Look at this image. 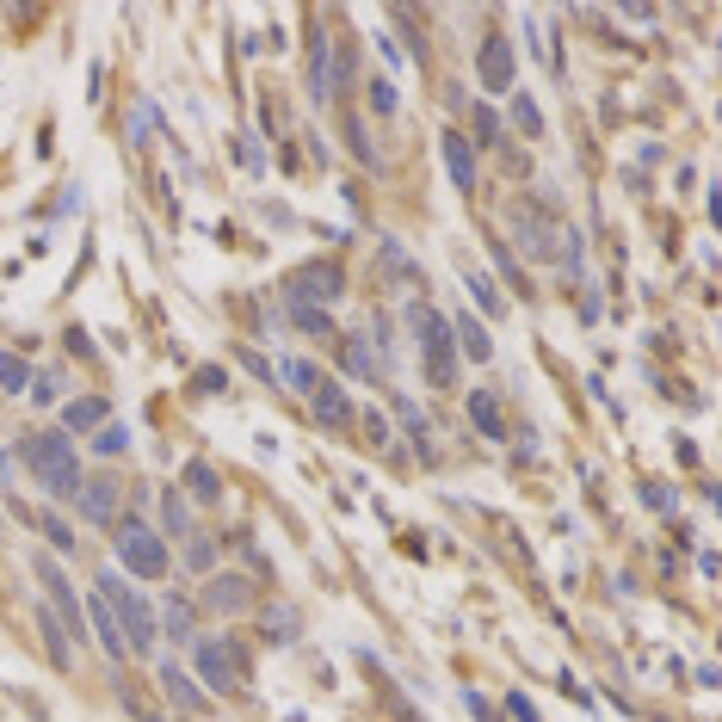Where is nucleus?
Listing matches in <instances>:
<instances>
[{
	"instance_id": "nucleus-1",
	"label": "nucleus",
	"mask_w": 722,
	"mask_h": 722,
	"mask_svg": "<svg viewBox=\"0 0 722 722\" xmlns=\"http://www.w3.org/2000/svg\"><path fill=\"white\" fill-rule=\"evenodd\" d=\"M25 469L38 476L56 500H75L81 494V463H75V439H62V432H31L25 439Z\"/></svg>"
},
{
	"instance_id": "nucleus-2",
	"label": "nucleus",
	"mask_w": 722,
	"mask_h": 722,
	"mask_svg": "<svg viewBox=\"0 0 722 722\" xmlns=\"http://www.w3.org/2000/svg\"><path fill=\"white\" fill-rule=\"evenodd\" d=\"M99 599L118 618L130 655H155V618H149V605L136 599V587H124V574H99Z\"/></svg>"
},
{
	"instance_id": "nucleus-3",
	"label": "nucleus",
	"mask_w": 722,
	"mask_h": 722,
	"mask_svg": "<svg viewBox=\"0 0 722 722\" xmlns=\"http://www.w3.org/2000/svg\"><path fill=\"white\" fill-rule=\"evenodd\" d=\"M414 334H420V365L432 389H451L457 383V340H451V321L439 309H414Z\"/></svg>"
},
{
	"instance_id": "nucleus-4",
	"label": "nucleus",
	"mask_w": 722,
	"mask_h": 722,
	"mask_svg": "<svg viewBox=\"0 0 722 722\" xmlns=\"http://www.w3.org/2000/svg\"><path fill=\"white\" fill-rule=\"evenodd\" d=\"M192 655H198V679L216 685V692H241L247 685V655L235 636H192Z\"/></svg>"
},
{
	"instance_id": "nucleus-5",
	"label": "nucleus",
	"mask_w": 722,
	"mask_h": 722,
	"mask_svg": "<svg viewBox=\"0 0 722 722\" xmlns=\"http://www.w3.org/2000/svg\"><path fill=\"white\" fill-rule=\"evenodd\" d=\"M118 562H124V574H136V581H161V574H167V544L149 525L124 519L118 525Z\"/></svg>"
},
{
	"instance_id": "nucleus-6",
	"label": "nucleus",
	"mask_w": 722,
	"mask_h": 722,
	"mask_svg": "<svg viewBox=\"0 0 722 722\" xmlns=\"http://www.w3.org/2000/svg\"><path fill=\"white\" fill-rule=\"evenodd\" d=\"M513 235L525 241L531 260H556V241H562V235H556V223H550L537 204H513Z\"/></svg>"
},
{
	"instance_id": "nucleus-7",
	"label": "nucleus",
	"mask_w": 722,
	"mask_h": 722,
	"mask_svg": "<svg viewBox=\"0 0 722 722\" xmlns=\"http://www.w3.org/2000/svg\"><path fill=\"white\" fill-rule=\"evenodd\" d=\"M31 562H38V574H44V587H50V611H56V624H62V630H81V618H87V611H81L75 587L62 581V568H56L50 556H31Z\"/></svg>"
},
{
	"instance_id": "nucleus-8",
	"label": "nucleus",
	"mask_w": 722,
	"mask_h": 722,
	"mask_svg": "<svg viewBox=\"0 0 722 722\" xmlns=\"http://www.w3.org/2000/svg\"><path fill=\"white\" fill-rule=\"evenodd\" d=\"M476 75H482V87H488V93H507V87H513V44L500 38V31H494V38H482Z\"/></svg>"
},
{
	"instance_id": "nucleus-9",
	"label": "nucleus",
	"mask_w": 722,
	"mask_h": 722,
	"mask_svg": "<svg viewBox=\"0 0 722 722\" xmlns=\"http://www.w3.org/2000/svg\"><path fill=\"white\" fill-rule=\"evenodd\" d=\"M204 605L223 611V618H241V611L254 605V587H247L241 574H210V581H204Z\"/></svg>"
},
{
	"instance_id": "nucleus-10",
	"label": "nucleus",
	"mask_w": 722,
	"mask_h": 722,
	"mask_svg": "<svg viewBox=\"0 0 722 722\" xmlns=\"http://www.w3.org/2000/svg\"><path fill=\"white\" fill-rule=\"evenodd\" d=\"M340 266L328 260V266H309V272H297V284H291V303H321V309H328L334 297H340Z\"/></svg>"
},
{
	"instance_id": "nucleus-11",
	"label": "nucleus",
	"mask_w": 722,
	"mask_h": 722,
	"mask_svg": "<svg viewBox=\"0 0 722 722\" xmlns=\"http://www.w3.org/2000/svg\"><path fill=\"white\" fill-rule=\"evenodd\" d=\"M469 426H476L482 439H494V445L513 432V426H507V408H500V395H494V389H469Z\"/></svg>"
},
{
	"instance_id": "nucleus-12",
	"label": "nucleus",
	"mask_w": 722,
	"mask_h": 722,
	"mask_svg": "<svg viewBox=\"0 0 722 722\" xmlns=\"http://www.w3.org/2000/svg\"><path fill=\"white\" fill-rule=\"evenodd\" d=\"M309 402H315V414H321V426H334V432H346L358 414H352V402H346V389L334 383V377H321L315 389H309Z\"/></svg>"
},
{
	"instance_id": "nucleus-13",
	"label": "nucleus",
	"mask_w": 722,
	"mask_h": 722,
	"mask_svg": "<svg viewBox=\"0 0 722 722\" xmlns=\"http://www.w3.org/2000/svg\"><path fill=\"white\" fill-rule=\"evenodd\" d=\"M161 692H167L179 710H192V716H204V710H210V698L198 692V679H192V673H179L173 661H161Z\"/></svg>"
},
{
	"instance_id": "nucleus-14",
	"label": "nucleus",
	"mask_w": 722,
	"mask_h": 722,
	"mask_svg": "<svg viewBox=\"0 0 722 722\" xmlns=\"http://www.w3.org/2000/svg\"><path fill=\"white\" fill-rule=\"evenodd\" d=\"M439 149H445V167H451V186H457V192H476V155H469V142H463L457 130H445Z\"/></svg>"
},
{
	"instance_id": "nucleus-15",
	"label": "nucleus",
	"mask_w": 722,
	"mask_h": 722,
	"mask_svg": "<svg viewBox=\"0 0 722 722\" xmlns=\"http://www.w3.org/2000/svg\"><path fill=\"white\" fill-rule=\"evenodd\" d=\"M81 519H93V525H105L118 513V488H112V476H93V482H81Z\"/></svg>"
},
{
	"instance_id": "nucleus-16",
	"label": "nucleus",
	"mask_w": 722,
	"mask_h": 722,
	"mask_svg": "<svg viewBox=\"0 0 722 722\" xmlns=\"http://www.w3.org/2000/svg\"><path fill=\"white\" fill-rule=\"evenodd\" d=\"M309 87H315V99H334V44L328 38H315V50H309Z\"/></svg>"
},
{
	"instance_id": "nucleus-17",
	"label": "nucleus",
	"mask_w": 722,
	"mask_h": 722,
	"mask_svg": "<svg viewBox=\"0 0 722 722\" xmlns=\"http://www.w3.org/2000/svg\"><path fill=\"white\" fill-rule=\"evenodd\" d=\"M186 494L198 500V507H216V500H223V482H216V469L198 457V463H186Z\"/></svg>"
},
{
	"instance_id": "nucleus-18",
	"label": "nucleus",
	"mask_w": 722,
	"mask_h": 722,
	"mask_svg": "<svg viewBox=\"0 0 722 722\" xmlns=\"http://www.w3.org/2000/svg\"><path fill=\"white\" fill-rule=\"evenodd\" d=\"M81 611L93 618V630H99V642H105V655H124V630H118V618H112V611H105V599L93 593V599H87Z\"/></svg>"
},
{
	"instance_id": "nucleus-19",
	"label": "nucleus",
	"mask_w": 722,
	"mask_h": 722,
	"mask_svg": "<svg viewBox=\"0 0 722 722\" xmlns=\"http://www.w3.org/2000/svg\"><path fill=\"white\" fill-rule=\"evenodd\" d=\"M451 340H457V346H463L469 358H476V365H482V358L494 352V340H488V328H482V321H469V315H457V321H451Z\"/></svg>"
},
{
	"instance_id": "nucleus-20",
	"label": "nucleus",
	"mask_w": 722,
	"mask_h": 722,
	"mask_svg": "<svg viewBox=\"0 0 722 722\" xmlns=\"http://www.w3.org/2000/svg\"><path fill=\"white\" fill-rule=\"evenodd\" d=\"M340 358H346V371H352V377H365V383H377V377H383L377 352H371L365 340H340Z\"/></svg>"
},
{
	"instance_id": "nucleus-21",
	"label": "nucleus",
	"mask_w": 722,
	"mask_h": 722,
	"mask_svg": "<svg viewBox=\"0 0 722 722\" xmlns=\"http://www.w3.org/2000/svg\"><path fill=\"white\" fill-rule=\"evenodd\" d=\"M161 513H167V531L192 544V513H186V494H173V488H167V494H161Z\"/></svg>"
},
{
	"instance_id": "nucleus-22",
	"label": "nucleus",
	"mask_w": 722,
	"mask_h": 722,
	"mask_svg": "<svg viewBox=\"0 0 722 722\" xmlns=\"http://www.w3.org/2000/svg\"><path fill=\"white\" fill-rule=\"evenodd\" d=\"M62 420L75 426V432H87V426H99V420H105V402H93V395H87V402H68V408H62Z\"/></svg>"
},
{
	"instance_id": "nucleus-23",
	"label": "nucleus",
	"mask_w": 722,
	"mask_h": 722,
	"mask_svg": "<svg viewBox=\"0 0 722 722\" xmlns=\"http://www.w3.org/2000/svg\"><path fill=\"white\" fill-rule=\"evenodd\" d=\"M469 291H476V303H482L488 315H500V309H507V297H500V284H494L488 272H469Z\"/></svg>"
},
{
	"instance_id": "nucleus-24",
	"label": "nucleus",
	"mask_w": 722,
	"mask_h": 722,
	"mask_svg": "<svg viewBox=\"0 0 722 722\" xmlns=\"http://www.w3.org/2000/svg\"><path fill=\"white\" fill-rule=\"evenodd\" d=\"M25 383H31V371H25V358H19V352H0V389H13V395H25Z\"/></svg>"
},
{
	"instance_id": "nucleus-25",
	"label": "nucleus",
	"mask_w": 722,
	"mask_h": 722,
	"mask_svg": "<svg viewBox=\"0 0 722 722\" xmlns=\"http://www.w3.org/2000/svg\"><path fill=\"white\" fill-rule=\"evenodd\" d=\"M167 630H173V642H192V605L186 599H167Z\"/></svg>"
},
{
	"instance_id": "nucleus-26",
	"label": "nucleus",
	"mask_w": 722,
	"mask_h": 722,
	"mask_svg": "<svg viewBox=\"0 0 722 722\" xmlns=\"http://www.w3.org/2000/svg\"><path fill=\"white\" fill-rule=\"evenodd\" d=\"M513 118H519V130H525V136H544V112L531 105V93H519V99H513Z\"/></svg>"
},
{
	"instance_id": "nucleus-27",
	"label": "nucleus",
	"mask_w": 722,
	"mask_h": 722,
	"mask_svg": "<svg viewBox=\"0 0 722 722\" xmlns=\"http://www.w3.org/2000/svg\"><path fill=\"white\" fill-rule=\"evenodd\" d=\"M278 371H284V377H291V383H297V389H303V395H309V389H315V383H321V371H315V365H309V358H284V365H278Z\"/></svg>"
},
{
	"instance_id": "nucleus-28",
	"label": "nucleus",
	"mask_w": 722,
	"mask_h": 722,
	"mask_svg": "<svg viewBox=\"0 0 722 722\" xmlns=\"http://www.w3.org/2000/svg\"><path fill=\"white\" fill-rule=\"evenodd\" d=\"M383 272H395V278H420V266H414L395 241H383Z\"/></svg>"
},
{
	"instance_id": "nucleus-29",
	"label": "nucleus",
	"mask_w": 722,
	"mask_h": 722,
	"mask_svg": "<svg viewBox=\"0 0 722 722\" xmlns=\"http://www.w3.org/2000/svg\"><path fill=\"white\" fill-rule=\"evenodd\" d=\"M291 315H297V328H309V334H328V309H315V303H291Z\"/></svg>"
},
{
	"instance_id": "nucleus-30",
	"label": "nucleus",
	"mask_w": 722,
	"mask_h": 722,
	"mask_svg": "<svg viewBox=\"0 0 722 722\" xmlns=\"http://www.w3.org/2000/svg\"><path fill=\"white\" fill-rule=\"evenodd\" d=\"M44 636H50V661L68 667V642H62V624H56V611H44Z\"/></svg>"
},
{
	"instance_id": "nucleus-31",
	"label": "nucleus",
	"mask_w": 722,
	"mask_h": 722,
	"mask_svg": "<svg viewBox=\"0 0 722 722\" xmlns=\"http://www.w3.org/2000/svg\"><path fill=\"white\" fill-rule=\"evenodd\" d=\"M124 445H130V432H124V426H105L99 439H93V451H99V457H118Z\"/></svg>"
},
{
	"instance_id": "nucleus-32",
	"label": "nucleus",
	"mask_w": 722,
	"mask_h": 722,
	"mask_svg": "<svg viewBox=\"0 0 722 722\" xmlns=\"http://www.w3.org/2000/svg\"><path fill=\"white\" fill-rule=\"evenodd\" d=\"M395 414H402V420H408V439L420 445V457H432V445H426V420H420V414H414L408 402H402V408H395Z\"/></svg>"
},
{
	"instance_id": "nucleus-33",
	"label": "nucleus",
	"mask_w": 722,
	"mask_h": 722,
	"mask_svg": "<svg viewBox=\"0 0 722 722\" xmlns=\"http://www.w3.org/2000/svg\"><path fill=\"white\" fill-rule=\"evenodd\" d=\"M44 537H50V544H56V550H75V537H68V525H62L56 513L44 519Z\"/></svg>"
},
{
	"instance_id": "nucleus-34",
	"label": "nucleus",
	"mask_w": 722,
	"mask_h": 722,
	"mask_svg": "<svg viewBox=\"0 0 722 722\" xmlns=\"http://www.w3.org/2000/svg\"><path fill=\"white\" fill-rule=\"evenodd\" d=\"M266 630H278L272 642H291V630H297V618H291V611H272V618H266Z\"/></svg>"
},
{
	"instance_id": "nucleus-35",
	"label": "nucleus",
	"mask_w": 722,
	"mask_h": 722,
	"mask_svg": "<svg viewBox=\"0 0 722 722\" xmlns=\"http://www.w3.org/2000/svg\"><path fill=\"white\" fill-rule=\"evenodd\" d=\"M371 105L389 118V112H395V87H389V81H377V87H371Z\"/></svg>"
},
{
	"instance_id": "nucleus-36",
	"label": "nucleus",
	"mask_w": 722,
	"mask_h": 722,
	"mask_svg": "<svg viewBox=\"0 0 722 722\" xmlns=\"http://www.w3.org/2000/svg\"><path fill=\"white\" fill-rule=\"evenodd\" d=\"M476 130H482V142H494V136H500V118L488 112V105H476Z\"/></svg>"
},
{
	"instance_id": "nucleus-37",
	"label": "nucleus",
	"mask_w": 722,
	"mask_h": 722,
	"mask_svg": "<svg viewBox=\"0 0 722 722\" xmlns=\"http://www.w3.org/2000/svg\"><path fill=\"white\" fill-rule=\"evenodd\" d=\"M365 432H371V445H389V420L383 414H365Z\"/></svg>"
}]
</instances>
